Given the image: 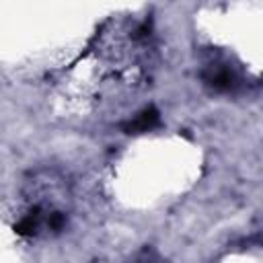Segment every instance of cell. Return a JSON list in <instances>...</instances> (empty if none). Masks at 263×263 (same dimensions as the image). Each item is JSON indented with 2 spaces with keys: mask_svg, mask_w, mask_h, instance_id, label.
Listing matches in <instances>:
<instances>
[{
  "mask_svg": "<svg viewBox=\"0 0 263 263\" xmlns=\"http://www.w3.org/2000/svg\"><path fill=\"white\" fill-rule=\"evenodd\" d=\"M205 82L214 88V90H220V92H228L236 86V76L234 72L230 70V66H222V64H212L205 74H203Z\"/></svg>",
  "mask_w": 263,
  "mask_h": 263,
  "instance_id": "cell-1",
  "label": "cell"
},
{
  "mask_svg": "<svg viewBox=\"0 0 263 263\" xmlns=\"http://www.w3.org/2000/svg\"><path fill=\"white\" fill-rule=\"evenodd\" d=\"M156 121H158V113H156L154 109H146V111H142V113L129 123V129H140V132H144V129H150Z\"/></svg>",
  "mask_w": 263,
  "mask_h": 263,
  "instance_id": "cell-2",
  "label": "cell"
}]
</instances>
